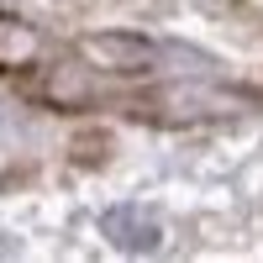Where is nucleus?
<instances>
[{
  "label": "nucleus",
  "mask_w": 263,
  "mask_h": 263,
  "mask_svg": "<svg viewBox=\"0 0 263 263\" xmlns=\"http://www.w3.org/2000/svg\"><path fill=\"white\" fill-rule=\"evenodd\" d=\"M79 53L95 69H111V74H147L158 63V48L147 37H132V32H95L79 42Z\"/></svg>",
  "instance_id": "1"
},
{
  "label": "nucleus",
  "mask_w": 263,
  "mask_h": 263,
  "mask_svg": "<svg viewBox=\"0 0 263 263\" xmlns=\"http://www.w3.org/2000/svg\"><path fill=\"white\" fill-rule=\"evenodd\" d=\"M100 232L111 237V248H121V253H158V242H163V227L153 221L142 205H111L100 216Z\"/></svg>",
  "instance_id": "2"
},
{
  "label": "nucleus",
  "mask_w": 263,
  "mask_h": 263,
  "mask_svg": "<svg viewBox=\"0 0 263 263\" xmlns=\"http://www.w3.org/2000/svg\"><path fill=\"white\" fill-rule=\"evenodd\" d=\"M37 48H42V37L27 27V21L0 16V69H27L37 58Z\"/></svg>",
  "instance_id": "3"
}]
</instances>
